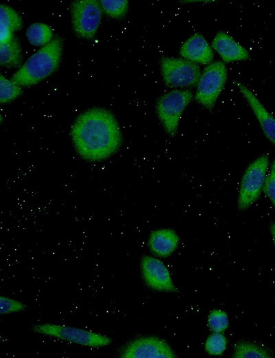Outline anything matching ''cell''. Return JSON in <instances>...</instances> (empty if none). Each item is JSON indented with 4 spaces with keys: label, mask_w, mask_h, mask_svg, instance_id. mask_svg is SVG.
I'll use <instances>...</instances> for the list:
<instances>
[{
    "label": "cell",
    "mask_w": 275,
    "mask_h": 358,
    "mask_svg": "<svg viewBox=\"0 0 275 358\" xmlns=\"http://www.w3.org/2000/svg\"><path fill=\"white\" fill-rule=\"evenodd\" d=\"M263 191L275 207V159L268 171Z\"/></svg>",
    "instance_id": "cb8c5ba5"
},
{
    "label": "cell",
    "mask_w": 275,
    "mask_h": 358,
    "mask_svg": "<svg viewBox=\"0 0 275 358\" xmlns=\"http://www.w3.org/2000/svg\"><path fill=\"white\" fill-rule=\"evenodd\" d=\"M233 357L236 358H268L270 355L263 347L248 341L237 343L234 349Z\"/></svg>",
    "instance_id": "ac0fdd59"
},
{
    "label": "cell",
    "mask_w": 275,
    "mask_h": 358,
    "mask_svg": "<svg viewBox=\"0 0 275 358\" xmlns=\"http://www.w3.org/2000/svg\"><path fill=\"white\" fill-rule=\"evenodd\" d=\"M192 97L190 91L177 90L163 94L158 99L155 106L156 112L170 136H173L177 134L182 114Z\"/></svg>",
    "instance_id": "5b68a950"
},
{
    "label": "cell",
    "mask_w": 275,
    "mask_h": 358,
    "mask_svg": "<svg viewBox=\"0 0 275 358\" xmlns=\"http://www.w3.org/2000/svg\"><path fill=\"white\" fill-rule=\"evenodd\" d=\"M212 48L226 62L244 61L250 58L248 52L223 32L216 34L212 41Z\"/></svg>",
    "instance_id": "5bb4252c"
},
{
    "label": "cell",
    "mask_w": 275,
    "mask_h": 358,
    "mask_svg": "<svg viewBox=\"0 0 275 358\" xmlns=\"http://www.w3.org/2000/svg\"><path fill=\"white\" fill-rule=\"evenodd\" d=\"M1 314H9L24 311L27 308L26 304L8 297L1 295L0 297Z\"/></svg>",
    "instance_id": "603a6c76"
},
{
    "label": "cell",
    "mask_w": 275,
    "mask_h": 358,
    "mask_svg": "<svg viewBox=\"0 0 275 358\" xmlns=\"http://www.w3.org/2000/svg\"><path fill=\"white\" fill-rule=\"evenodd\" d=\"M32 329L35 333L83 346L100 348L112 343V339L107 335L69 326L43 323L33 326Z\"/></svg>",
    "instance_id": "277c9868"
},
{
    "label": "cell",
    "mask_w": 275,
    "mask_h": 358,
    "mask_svg": "<svg viewBox=\"0 0 275 358\" xmlns=\"http://www.w3.org/2000/svg\"><path fill=\"white\" fill-rule=\"evenodd\" d=\"M269 171V158L262 155L245 170L239 187L237 204L241 210L249 208L259 197Z\"/></svg>",
    "instance_id": "3957f363"
},
{
    "label": "cell",
    "mask_w": 275,
    "mask_h": 358,
    "mask_svg": "<svg viewBox=\"0 0 275 358\" xmlns=\"http://www.w3.org/2000/svg\"><path fill=\"white\" fill-rule=\"evenodd\" d=\"M21 48L17 39L13 37L9 41L0 43V63L6 67L18 66L21 61Z\"/></svg>",
    "instance_id": "2e32d148"
},
{
    "label": "cell",
    "mask_w": 275,
    "mask_h": 358,
    "mask_svg": "<svg viewBox=\"0 0 275 358\" xmlns=\"http://www.w3.org/2000/svg\"><path fill=\"white\" fill-rule=\"evenodd\" d=\"M71 136L77 153L85 160H104L120 148L122 134L115 116L102 108H91L74 121Z\"/></svg>",
    "instance_id": "6da1fadb"
},
{
    "label": "cell",
    "mask_w": 275,
    "mask_h": 358,
    "mask_svg": "<svg viewBox=\"0 0 275 358\" xmlns=\"http://www.w3.org/2000/svg\"><path fill=\"white\" fill-rule=\"evenodd\" d=\"M103 11L109 17L120 19L125 15L129 3L126 0H102L100 1Z\"/></svg>",
    "instance_id": "44dd1931"
},
{
    "label": "cell",
    "mask_w": 275,
    "mask_h": 358,
    "mask_svg": "<svg viewBox=\"0 0 275 358\" xmlns=\"http://www.w3.org/2000/svg\"><path fill=\"white\" fill-rule=\"evenodd\" d=\"M180 54L186 60L201 64L210 63L214 56L208 43L198 33L192 35L182 44Z\"/></svg>",
    "instance_id": "7c38bea8"
},
{
    "label": "cell",
    "mask_w": 275,
    "mask_h": 358,
    "mask_svg": "<svg viewBox=\"0 0 275 358\" xmlns=\"http://www.w3.org/2000/svg\"><path fill=\"white\" fill-rule=\"evenodd\" d=\"M101 9L96 0H78L72 3V26L78 36L86 39L95 36L101 20Z\"/></svg>",
    "instance_id": "ba28073f"
},
{
    "label": "cell",
    "mask_w": 275,
    "mask_h": 358,
    "mask_svg": "<svg viewBox=\"0 0 275 358\" xmlns=\"http://www.w3.org/2000/svg\"><path fill=\"white\" fill-rule=\"evenodd\" d=\"M63 52L60 38H56L33 54L14 74L11 81L19 86L37 84L54 72Z\"/></svg>",
    "instance_id": "7a4b0ae2"
},
{
    "label": "cell",
    "mask_w": 275,
    "mask_h": 358,
    "mask_svg": "<svg viewBox=\"0 0 275 358\" xmlns=\"http://www.w3.org/2000/svg\"><path fill=\"white\" fill-rule=\"evenodd\" d=\"M270 229L274 244L275 245V222L271 223Z\"/></svg>",
    "instance_id": "d4e9b609"
},
{
    "label": "cell",
    "mask_w": 275,
    "mask_h": 358,
    "mask_svg": "<svg viewBox=\"0 0 275 358\" xmlns=\"http://www.w3.org/2000/svg\"><path fill=\"white\" fill-rule=\"evenodd\" d=\"M227 79V69L221 61L209 64L197 83L195 100L207 109H212L221 94Z\"/></svg>",
    "instance_id": "8992f818"
},
{
    "label": "cell",
    "mask_w": 275,
    "mask_h": 358,
    "mask_svg": "<svg viewBox=\"0 0 275 358\" xmlns=\"http://www.w3.org/2000/svg\"><path fill=\"white\" fill-rule=\"evenodd\" d=\"M234 83L253 111L265 135L275 145V118L248 87L239 81Z\"/></svg>",
    "instance_id": "8fae6325"
},
{
    "label": "cell",
    "mask_w": 275,
    "mask_h": 358,
    "mask_svg": "<svg viewBox=\"0 0 275 358\" xmlns=\"http://www.w3.org/2000/svg\"><path fill=\"white\" fill-rule=\"evenodd\" d=\"M22 94L21 86L5 78L2 74L0 77V101L7 103L12 101Z\"/></svg>",
    "instance_id": "d6986e66"
},
{
    "label": "cell",
    "mask_w": 275,
    "mask_h": 358,
    "mask_svg": "<svg viewBox=\"0 0 275 358\" xmlns=\"http://www.w3.org/2000/svg\"><path fill=\"white\" fill-rule=\"evenodd\" d=\"M229 325L228 314L220 309L210 311L208 317V326L213 333H223Z\"/></svg>",
    "instance_id": "7402d4cb"
},
{
    "label": "cell",
    "mask_w": 275,
    "mask_h": 358,
    "mask_svg": "<svg viewBox=\"0 0 275 358\" xmlns=\"http://www.w3.org/2000/svg\"><path fill=\"white\" fill-rule=\"evenodd\" d=\"M140 268L143 280L149 288L163 292L177 291L169 270L160 260L144 255L141 260Z\"/></svg>",
    "instance_id": "30bf717a"
},
{
    "label": "cell",
    "mask_w": 275,
    "mask_h": 358,
    "mask_svg": "<svg viewBox=\"0 0 275 358\" xmlns=\"http://www.w3.org/2000/svg\"><path fill=\"white\" fill-rule=\"evenodd\" d=\"M165 83L171 87H191L201 77L199 65L185 59L164 57L160 63Z\"/></svg>",
    "instance_id": "52a82bcc"
},
{
    "label": "cell",
    "mask_w": 275,
    "mask_h": 358,
    "mask_svg": "<svg viewBox=\"0 0 275 358\" xmlns=\"http://www.w3.org/2000/svg\"><path fill=\"white\" fill-rule=\"evenodd\" d=\"M124 358H173L177 355L164 339L153 336L140 337L128 343L120 352Z\"/></svg>",
    "instance_id": "9c48e42d"
},
{
    "label": "cell",
    "mask_w": 275,
    "mask_h": 358,
    "mask_svg": "<svg viewBox=\"0 0 275 358\" xmlns=\"http://www.w3.org/2000/svg\"><path fill=\"white\" fill-rule=\"evenodd\" d=\"M179 242L177 233L171 229H160L153 231L148 238L151 251L159 257H168L177 249Z\"/></svg>",
    "instance_id": "4fadbf2b"
},
{
    "label": "cell",
    "mask_w": 275,
    "mask_h": 358,
    "mask_svg": "<svg viewBox=\"0 0 275 358\" xmlns=\"http://www.w3.org/2000/svg\"><path fill=\"white\" fill-rule=\"evenodd\" d=\"M53 31L52 28L44 23H34L31 24L26 30V36L29 42L36 46L45 45L52 41Z\"/></svg>",
    "instance_id": "e0dca14e"
},
{
    "label": "cell",
    "mask_w": 275,
    "mask_h": 358,
    "mask_svg": "<svg viewBox=\"0 0 275 358\" xmlns=\"http://www.w3.org/2000/svg\"><path fill=\"white\" fill-rule=\"evenodd\" d=\"M227 338L222 333H213L205 341L206 351L210 355H221L227 348Z\"/></svg>",
    "instance_id": "ffe728a7"
},
{
    "label": "cell",
    "mask_w": 275,
    "mask_h": 358,
    "mask_svg": "<svg viewBox=\"0 0 275 358\" xmlns=\"http://www.w3.org/2000/svg\"><path fill=\"white\" fill-rule=\"evenodd\" d=\"M0 43H2L13 38V32L21 28L22 21L13 8L5 4L0 6Z\"/></svg>",
    "instance_id": "9a60e30c"
}]
</instances>
